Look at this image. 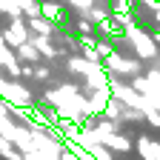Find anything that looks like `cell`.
<instances>
[{"instance_id":"cell-1","label":"cell","mask_w":160,"mask_h":160,"mask_svg":"<svg viewBox=\"0 0 160 160\" xmlns=\"http://www.w3.org/2000/svg\"><path fill=\"white\" fill-rule=\"evenodd\" d=\"M0 34H3V43H6L9 49L23 46L26 40H29V26H26V17H14V20H9Z\"/></svg>"},{"instance_id":"cell-2","label":"cell","mask_w":160,"mask_h":160,"mask_svg":"<svg viewBox=\"0 0 160 160\" xmlns=\"http://www.w3.org/2000/svg\"><path fill=\"white\" fill-rule=\"evenodd\" d=\"M29 43L37 49L40 57H60L63 52H60L54 43H52V37H37V34H29Z\"/></svg>"},{"instance_id":"cell-3","label":"cell","mask_w":160,"mask_h":160,"mask_svg":"<svg viewBox=\"0 0 160 160\" xmlns=\"http://www.w3.org/2000/svg\"><path fill=\"white\" fill-rule=\"evenodd\" d=\"M14 57H17V63H23V66H37L40 63V54H37V49L29 43V40H26L23 46L14 49Z\"/></svg>"},{"instance_id":"cell-4","label":"cell","mask_w":160,"mask_h":160,"mask_svg":"<svg viewBox=\"0 0 160 160\" xmlns=\"http://www.w3.org/2000/svg\"><path fill=\"white\" fill-rule=\"evenodd\" d=\"M26 26H29V34H37V37H52L54 34V26L49 23V20H43V17L26 20Z\"/></svg>"},{"instance_id":"cell-5","label":"cell","mask_w":160,"mask_h":160,"mask_svg":"<svg viewBox=\"0 0 160 160\" xmlns=\"http://www.w3.org/2000/svg\"><path fill=\"white\" fill-rule=\"evenodd\" d=\"M32 80H40V83H46V80H52V66H34V74H32Z\"/></svg>"},{"instance_id":"cell-6","label":"cell","mask_w":160,"mask_h":160,"mask_svg":"<svg viewBox=\"0 0 160 160\" xmlns=\"http://www.w3.org/2000/svg\"><path fill=\"white\" fill-rule=\"evenodd\" d=\"M143 120L149 126H154V129H160V109H149L146 114H143Z\"/></svg>"},{"instance_id":"cell-7","label":"cell","mask_w":160,"mask_h":160,"mask_svg":"<svg viewBox=\"0 0 160 160\" xmlns=\"http://www.w3.org/2000/svg\"><path fill=\"white\" fill-rule=\"evenodd\" d=\"M152 20H154V23H157V29H160V3L152 9Z\"/></svg>"}]
</instances>
